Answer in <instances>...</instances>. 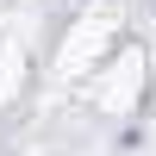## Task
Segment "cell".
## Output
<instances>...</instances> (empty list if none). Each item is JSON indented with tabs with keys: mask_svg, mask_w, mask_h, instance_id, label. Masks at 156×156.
I'll return each mask as SVG.
<instances>
[{
	"mask_svg": "<svg viewBox=\"0 0 156 156\" xmlns=\"http://www.w3.org/2000/svg\"><path fill=\"white\" fill-rule=\"evenodd\" d=\"M144 87H150V56L137 44H119L94 75H87V100H94L100 119H131L144 106Z\"/></svg>",
	"mask_w": 156,
	"mask_h": 156,
	"instance_id": "obj_1",
	"label": "cell"
},
{
	"mask_svg": "<svg viewBox=\"0 0 156 156\" xmlns=\"http://www.w3.org/2000/svg\"><path fill=\"white\" fill-rule=\"evenodd\" d=\"M119 44H125V37H119V19H112L106 6H87L81 19H69V37H62V50H56V75H62V81H87Z\"/></svg>",
	"mask_w": 156,
	"mask_h": 156,
	"instance_id": "obj_2",
	"label": "cell"
},
{
	"mask_svg": "<svg viewBox=\"0 0 156 156\" xmlns=\"http://www.w3.org/2000/svg\"><path fill=\"white\" fill-rule=\"evenodd\" d=\"M25 69H31V56H25V44L12 31H0V106H12L25 87Z\"/></svg>",
	"mask_w": 156,
	"mask_h": 156,
	"instance_id": "obj_3",
	"label": "cell"
}]
</instances>
